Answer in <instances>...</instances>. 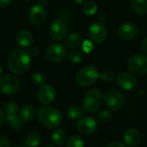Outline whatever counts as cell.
Masks as SVG:
<instances>
[{
	"label": "cell",
	"instance_id": "obj_1",
	"mask_svg": "<svg viewBox=\"0 0 147 147\" xmlns=\"http://www.w3.org/2000/svg\"><path fill=\"white\" fill-rule=\"evenodd\" d=\"M9 69L15 74H23L31 64V57L28 52L22 48L12 50L8 56Z\"/></svg>",
	"mask_w": 147,
	"mask_h": 147
},
{
	"label": "cell",
	"instance_id": "obj_2",
	"mask_svg": "<svg viewBox=\"0 0 147 147\" xmlns=\"http://www.w3.org/2000/svg\"><path fill=\"white\" fill-rule=\"evenodd\" d=\"M39 121L48 128H57L62 122L61 112L54 107H43L37 112Z\"/></svg>",
	"mask_w": 147,
	"mask_h": 147
},
{
	"label": "cell",
	"instance_id": "obj_3",
	"mask_svg": "<svg viewBox=\"0 0 147 147\" xmlns=\"http://www.w3.org/2000/svg\"><path fill=\"white\" fill-rule=\"evenodd\" d=\"M100 78L98 69L94 65H86L80 69L76 74V83L83 87H87L95 84Z\"/></svg>",
	"mask_w": 147,
	"mask_h": 147
},
{
	"label": "cell",
	"instance_id": "obj_4",
	"mask_svg": "<svg viewBox=\"0 0 147 147\" xmlns=\"http://www.w3.org/2000/svg\"><path fill=\"white\" fill-rule=\"evenodd\" d=\"M103 97L102 92L96 89L90 90L86 92L83 100V109L86 113H95L99 110L102 104Z\"/></svg>",
	"mask_w": 147,
	"mask_h": 147
},
{
	"label": "cell",
	"instance_id": "obj_5",
	"mask_svg": "<svg viewBox=\"0 0 147 147\" xmlns=\"http://www.w3.org/2000/svg\"><path fill=\"white\" fill-rule=\"evenodd\" d=\"M103 101L106 106L113 111H118L121 109L126 102L123 94L115 90H110L107 91L104 95Z\"/></svg>",
	"mask_w": 147,
	"mask_h": 147
},
{
	"label": "cell",
	"instance_id": "obj_6",
	"mask_svg": "<svg viewBox=\"0 0 147 147\" xmlns=\"http://www.w3.org/2000/svg\"><path fill=\"white\" fill-rule=\"evenodd\" d=\"M20 89L19 80L13 75H4L0 77V92L6 96H12L18 92Z\"/></svg>",
	"mask_w": 147,
	"mask_h": 147
},
{
	"label": "cell",
	"instance_id": "obj_7",
	"mask_svg": "<svg viewBox=\"0 0 147 147\" xmlns=\"http://www.w3.org/2000/svg\"><path fill=\"white\" fill-rule=\"evenodd\" d=\"M127 67L134 74L145 75L147 73V56L137 54L131 57L127 61Z\"/></svg>",
	"mask_w": 147,
	"mask_h": 147
},
{
	"label": "cell",
	"instance_id": "obj_8",
	"mask_svg": "<svg viewBox=\"0 0 147 147\" xmlns=\"http://www.w3.org/2000/svg\"><path fill=\"white\" fill-rule=\"evenodd\" d=\"M67 54L66 48L64 45L54 43L49 46L46 51V58L52 63H59L63 61Z\"/></svg>",
	"mask_w": 147,
	"mask_h": 147
},
{
	"label": "cell",
	"instance_id": "obj_9",
	"mask_svg": "<svg viewBox=\"0 0 147 147\" xmlns=\"http://www.w3.org/2000/svg\"><path fill=\"white\" fill-rule=\"evenodd\" d=\"M49 34L51 38L56 41L64 40L67 34L66 23L61 19H56L49 27Z\"/></svg>",
	"mask_w": 147,
	"mask_h": 147
},
{
	"label": "cell",
	"instance_id": "obj_10",
	"mask_svg": "<svg viewBox=\"0 0 147 147\" xmlns=\"http://www.w3.org/2000/svg\"><path fill=\"white\" fill-rule=\"evenodd\" d=\"M56 97L55 88L48 84H45L40 86L38 90V99L40 102L44 105L52 103Z\"/></svg>",
	"mask_w": 147,
	"mask_h": 147
},
{
	"label": "cell",
	"instance_id": "obj_11",
	"mask_svg": "<svg viewBox=\"0 0 147 147\" xmlns=\"http://www.w3.org/2000/svg\"><path fill=\"white\" fill-rule=\"evenodd\" d=\"M77 129L83 135H91L97 129V122L94 118L86 116L78 121Z\"/></svg>",
	"mask_w": 147,
	"mask_h": 147
},
{
	"label": "cell",
	"instance_id": "obj_12",
	"mask_svg": "<svg viewBox=\"0 0 147 147\" xmlns=\"http://www.w3.org/2000/svg\"><path fill=\"white\" fill-rule=\"evenodd\" d=\"M47 10L41 4L34 5L28 12L29 20L34 25L43 24L47 20Z\"/></svg>",
	"mask_w": 147,
	"mask_h": 147
},
{
	"label": "cell",
	"instance_id": "obj_13",
	"mask_svg": "<svg viewBox=\"0 0 147 147\" xmlns=\"http://www.w3.org/2000/svg\"><path fill=\"white\" fill-rule=\"evenodd\" d=\"M117 84L125 90H132L137 85L136 78L129 72H121L117 76Z\"/></svg>",
	"mask_w": 147,
	"mask_h": 147
},
{
	"label": "cell",
	"instance_id": "obj_14",
	"mask_svg": "<svg viewBox=\"0 0 147 147\" xmlns=\"http://www.w3.org/2000/svg\"><path fill=\"white\" fill-rule=\"evenodd\" d=\"M90 36L96 43H102L107 38V30L103 24L96 22L92 24L89 31Z\"/></svg>",
	"mask_w": 147,
	"mask_h": 147
},
{
	"label": "cell",
	"instance_id": "obj_15",
	"mask_svg": "<svg viewBox=\"0 0 147 147\" xmlns=\"http://www.w3.org/2000/svg\"><path fill=\"white\" fill-rule=\"evenodd\" d=\"M119 36L124 40H131L135 38L138 34V28L134 23H124L122 24L118 31Z\"/></svg>",
	"mask_w": 147,
	"mask_h": 147
},
{
	"label": "cell",
	"instance_id": "obj_16",
	"mask_svg": "<svg viewBox=\"0 0 147 147\" xmlns=\"http://www.w3.org/2000/svg\"><path fill=\"white\" fill-rule=\"evenodd\" d=\"M124 142L125 145L129 147L137 146L141 140V135L139 130L136 128H129L127 129L124 134Z\"/></svg>",
	"mask_w": 147,
	"mask_h": 147
},
{
	"label": "cell",
	"instance_id": "obj_17",
	"mask_svg": "<svg viewBox=\"0 0 147 147\" xmlns=\"http://www.w3.org/2000/svg\"><path fill=\"white\" fill-rule=\"evenodd\" d=\"M16 41L18 45L23 48L29 47L34 42L33 34L28 30H22L16 35Z\"/></svg>",
	"mask_w": 147,
	"mask_h": 147
},
{
	"label": "cell",
	"instance_id": "obj_18",
	"mask_svg": "<svg viewBox=\"0 0 147 147\" xmlns=\"http://www.w3.org/2000/svg\"><path fill=\"white\" fill-rule=\"evenodd\" d=\"M83 39L79 33L73 32L69 34V36L66 39V46L69 49H76L82 44Z\"/></svg>",
	"mask_w": 147,
	"mask_h": 147
},
{
	"label": "cell",
	"instance_id": "obj_19",
	"mask_svg": "<svg viewBox=\"0 0 147 147\" xmlns=\"http://www.w3.org/2000/svg\"><path fill=\"white\" fill-rule=\"evenodd\" d=\"M35 115V109L32 105L27 104L20 109V118L23 121H31Z\"/></svg>",
	"mask_w": 147,
	"mask_h": 147
},
{
	"label": "cell",
	"instance_id": "obj_20",
	"mask_svg": "<svg viewBox=\"0 0 147 147\" xmlns=\"http://www.w3.org/2000/svg\"><path fill=\"white\" fill-rule=\"evenodd\" d=\"M41 135L37 132H31L27 134L24 144L28 147H37L41 143Z\"/></svg>",
	"mask_w": 147,
	"mask_h": 147
},
{
	"label": "cell",
	"instance_id": "obj_21",
	"mask_svg": "<svg viewBox=\"0 0 147 147\" xmlns=\"http://www.w3.org/2000/svg\"><path fill=\"white\" fill-rule=\"evenodd\" d=\"M131 4L137 14L142 16L147 14V0H132Z\"/></svg>",
	"mask_w": 147,
	"mask_h": 147
},
{
	"label": "cell",
	"instance_id": "obj_22",
	"mask_svg": "<svg viewBox=\"0 0 147 147\" xmlns=\"http://www.w3.org/2000/svg\"><path fill=\"white\" fill-rule=\"evenodd\" d=\"M52 140L56 146H62L66 142V134L63 129H56L52 135Z\"/></svg>",
	"mask_w": 147,
	"mask_h": 147
},
{
	"label": "cell",
	"instance_id": "obj_23",
	"mask_svg": "<svg viewBox=\"0 0 147 147\" xmlns=\"http://www.w3.org/2000/svg\"><path fill=\"white\" fill-rule=\"evenodd\" d=\"M6 122L16 130H19L22 127L23 123L20 117H18L16 115H6Z\"/></svg>",
	"mask_w": 147,
	"mask_h": 147
},
{
	"label": "cell",
	"instance_id": "obj_24",
	"mask_svg": "<svg viewBox=\"0 0 147 147\" xmlns=\"http://www.w3.org/2000/svg\"><path fill=\"white\" fill-rule=\"evenodd\" d=\"M83 115V110L78 106H71L67 109V116L71 120H78Z\"/></svg>",
	"mask_w": 147,
	"mask_h": 147
},
{
	"label": "cell",
	"instance_id": "obj_25",
	"mask_svg": "<svg viewBox=\"0 0 147 147\" xmlns=\"http://www.w3.org/2000/svg\"><path fill=\"white\" fill-rule=\"evenodd\" d=\"M66 147H85V145L79 136L72 135L66 140Z\"/></svg>",
	"mask_w": 147,
	"mask_h": 147
},
{
	"label": "cell",
	"instance_id": "obj_26",
	"mask_svg": "<svg viewBox=\"0 0 147 147\" xmlns=\"http://www.w3.org/2000/svg\"><path fill=\"white\" fill-rule=\"evenodd\" d=\"M3 111L6 115H16L19 111V106L14 102H9L3 105Z\"/></svg>",
	"mask_w": 147,
	"mask_h": 147
},
{
	"label": "cell",
	"instance_id": "obj_27",
	"mask_svg": "<svg viewBox=\"0 0 147 147\" xmlns=\"http://www.w3.org/2000/svg\"><path fill=\"white\" fill-rule=\"evenodd\" d=\"M68 58H69V60L74 64H79L81 63L84 57V54L82 52L80 51H77V50H74V51H71L69 54H68Z\"/></svg>",
	"mask_w": 147,
	"mask_h": 147
},
{
	"label": "cell",
	"instance_id": "obj_28",
	"mask_svg": "<svg viewBox=\"0 0 147 147\" xmlns=\"http://www.w3.org/2000/svg\"><path fill=\"white\" fill-rule=\"evenodd\" d=\"M97 11V4L93 1L87 2L84 6V12L87 16H93Z\"/></svg>",
	"mask_w": 147,
	"mask_h": 147
},
{
	"label": "cell",
	"instance_id": "obj_29",
	"mask_svg": "<svg viewBox=\"0 0 147 147\" xmlns=\"http://www.w3.org/2000/svg\"><path fill=\"white\" fill-rule=\"evenodd\" d=\"M112 117H113V114L109 110H102L97 115V119L99 122L102 124L109 123L112 120Z\"/></svg>",
	"mask_w": 147,
	"mask_h": 147
},
{
	"label": "cell",
	"instance_id": "obj_30",
	"mask_svg": "<svg viewBox=\"0 0 147 147\" xmlns=\"http://www.w3.org/2000/svg\"><path fill=\"white\" fill-rule=\"evenodd\" d=\"M44 80H45V78H44L43 74L40 73V72H39V71L34 72L32 74V76H31V81H32V83L34 84L37 85V86L42 85L43 83H44Z\"/></svg>",
	"mask_w": 147,
	"mask_h": 147
},
{
	"label": "cell",
	"instance_id": "obj_31",
	"mask_svg": "<svg viewBox=\"0 0 147 147\" xmlns=\"http://www.w3.org/2000/svg\"><path fill=\"white\" fill-rule=\"evenodd\" d=\"M100 78L105 83H111L115 79V74L111 71L104 70L100 73Z\"/></svg>",
	"mask_w": 147,
	"mask_h": 147
},
{
	"label": "cell",
	"instance_id": "obj_32",
	"mask_svg": "<svg viewBox=\"0 0 147 147\" xmlns=\"http://www.w3.org/2000/svg\"><path fill=\"white\" fill-rule=\"evenodd\" d=\"M83 49L85 53H90L93 49V44L90 40H85L83 43Z\"/></svg>",
	"mask_w": 147,
	"mask_h": 147
},
{
	"label": "cell",
	"instance_id": "obj_33",
	"mask_svg": "<svg viewBox=\"0 0 147 147\" xmlns=\"http://www.w3.org/2000/svg\"><path fill=\"white\" fill-rule=\"evenodd\" d=\"M0 147H10L9 140L3 135H0Z\"/></svg>",
	"mask_w": 147,
	"mask_h": 147
},
{
	"label": "cell",
	"instance_id": "obj_34",
	"mask_svg": "<svg viewBox=\"0 0 147 147\" xmlns=\"http://www.w3.org/2000/svg\"><path fill=\"white\" fill-rule=\"evenodd\" d=\"M106 147H127V146L125 144H123L122 142L115 140V141H112V142L109 143Z\"/></svg>",
	"mask_w": 147,
	"mask_h": 147
},
{
	"label": "cell",
	"instance_id": "obj_35",
	"mask_svg": "<svg viewBox=\"0 0 147 147\" xmlns=\"http://www.w3.org/2000/svg\"><path fill=\"white\" fill-rule=\"evenodd\" d=\"M13 2H14V0H0V7L1 8L7 7V6L10 5Z\"/></svg>",
	"mask_w": 147,
	"mask_h": 147
},
{
	"label": "cell",
	"instance_id": "obj_36",
	"mask_svg": "<svg viewBox=\"0 0 147 147\" xmlns=\"http://www.w3.org/2000/svg\"><path fill=\"white\" fill-rule=\"evenodd\" d=\"M141 46H142V50H143L146 53H147V35L144 38Z\"/></svg>",
	"mask_w": 147,
	"mask_h": 147
},
{
	"label": "cell",
	"instance_id": "obj_37",
	"mask_svg": "<svg viewBox=\"0 0 147 147\" xmlns=\"http://www.w3.org/2000/svg\"><path fill=\"white\" fill-rule=\"evenodd\" d=\"M5 120V115H4V113L0 109V126H2V124L3 123Z\"/></svg>",
	"mask_w": 147,
	"mask_h": 147
},
{
	"label": "cell",
	"instance_id": "obj_38",
	"mask_svg": "<svg viewBox=\"0 0 147 147\" xmlns=\"http://www.w3.org/2000/svg\"><path fill=\"white\" fill-rule=\"evenodd\" d=\"M30 55H33V56H36L38 54V49L37 47H34V49L31 50V52L29 53Z\"/></svg>",
	"mask_w": 147,
	"mask_h": 147
},
{
	"label": "cell",
	"instance_id": "obj_39",
	"mask_svg": "<svg viewBox=\"0 0 147 147\" xmlns=\"http://www.w3.org/2000/svg\"><path fill=\"white\" fill-rule=\"evenodd\" d=\"M75 2H76L77 3L81 4V3H84L85 2V0H75Z\"/></svg>",
	"mask_w": 147,
	"mask_h": 147
},
{
	"label": "cell",
	"instance_id": "obj_40",
	"mask_svg": "<svg viewBox=\"0 0 147 147\" xmlns=\"http://www.w3.org/2000/svg\"><path fill=\"white\" fill-rule=\"evenodd\" d=\"M3 67H2V65H0V77H1V76H2V74H3Z\"/></svg>",
	"mask_w": 147,
	"mask_h": 147
},
{
	"label": "cell",
	"instance_id": "obj_41",
	"mask_svg": "<svg viewBox=\"0 0 147 147\" xmlns=\"http://www.w3.org/2000/svg\"><path fill=\"white\" fill-rule=\"evenodd\" d=\"M45 147H54V146H53V145H47Z\"/></svg>",
	"mask_w": 147,
	"mask_h": 147
},
{
	"label": "cell",
	"instance_id": "obj_42",
	"mask_svg": "<svg viewBox=\"0 0 147 147\" xmlns=\"http://www.w3.org/2000/svg\"><path fill=\"white\" fill-rule=\"evenodd\" d=\"M16 147H28V146H16Z\"/></svg>",
	"mask_w": 147,
	"mask_h": 147
},
{
	"label": "cell",
	"instance_id": "obj_43",
	"mask_svg": "<svg viewBox=\"0 0 147 147\" xmlns=\"http://www.w3.org/2000/svg\"><path fill=\"white\" fill-rule=\"evenodd\" d=\"M25 1H30V0H25Z\"/></svg>",
	"mask_w": 147,
	"mask_h": 147
}]
</instances>
